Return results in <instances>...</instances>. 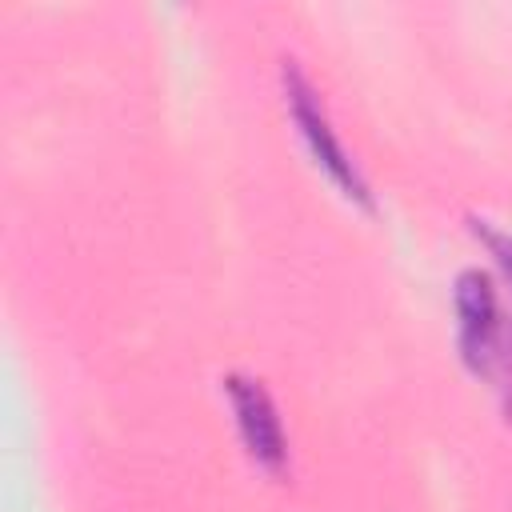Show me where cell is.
<instances>
[{"label": "cell", "instance_id": "1", "mask_svg": "<svg viewBox=\"0 0 512 512\" xmlns=\"http://www.w3.org/2000/svg\"><path fill=\"white\" fill-rule=\"evenodd\" d=\"M280 84H284L288 116H292V124L300 128V136H304L312 160L328 172V180H332L348 200H356L360 208H372L376 200H372V188H368L364 172H360L356 160L344 152V144H340V136H336V128H332V120H328V112H324V104H320L312 80L304 76V68H300L296 60H280Z\"/></svg>", "mask_w": 512, "mask_h": 512}, {"label": "cell", "instance_id": "2", "mask_svg": "<svg viewBox=\"0 0 512 512\" xmlns=\"http://www.w3.org/2000/svg\"><path fill=\"white\" fill-rule=\"evenodd\" d=\"M452 308H456V340L460 356L476 376H508L512 368V340L504 332L500 316V296L488 272L464 268L452 288Z\"/></svg>", "mask_w": 512, "mask_h": 512}, {"label": "cell", "instance_id": "4", "mask_svg": "<svg viewBox=\"0 0 512 512\" xmlns=\"http://www.w3.org/2000/svg\"><path fill=\"white\" fill-rule=\"evenodd\" d=\"M468 224H472L476 240L496 256V264L504 268V276L512 280V232H504V228H496L492 220H480V216H468Z\"/></svg>", "mask_w": 512, "mask_h": 512}, {"label": "cell", "instance_id": "3", "mask_svg": "<svg viewBox=\"0 0 512 512\" xmlns=\"http://www.w3.org/2000/svg\"><path fill=\"white\" fill-rule=\"evenodd\" d=\"M232 416H236V432L248 448V456L268 472V476H284L288 472V436L280 424V412L268 396V388L244 372H228L224 380Z\"/></svg>", "mask_w": 512, "mask_h": 512}]
</instances>
